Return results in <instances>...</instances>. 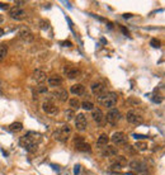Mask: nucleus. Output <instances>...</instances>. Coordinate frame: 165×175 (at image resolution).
I'll use <instances>...</instances> for the list:
<instances>
[{
	"mask_svg": "<svg viewBox=\"0 0 165 175\" xmlns=\"http://www.w3.org/2000/svg\"><path fill=\"white\" fill-rule=\"evenodd\" d=\"M41 140V135L34 133V132H29L26 136H22L19 138V146L26 149L27 151L33 152L38 149V142Z\"/></svg>",
	"mask_w": 165,
	"mask_h": 175,
	"instance_id": "1",
	"label": "nucleus"
},
{
	"mask_svg": "<svg viewBox=\"0 0 165 175\" xmlns=\"http://www.w3.org/2000/svg\"><path fill=\"white\" fill-rule=\"evenodd\" d=\"M98 104L104 108H113L117 104V94L116 93H106L104 95L97 98Z\"/></svg>",
	"mask_w": 165,
	"mask_h": 175,
	"instance_id": "2",
	"label": "nucleus"
},
{
	"mask_svg": "<svg viewBox=\"0 0 165 175\" xmlns=\"http://www.w3.org/2000/svg\"><path fill=\"white\" fill-rule=\"evenodd\" d=\"M70 135H71V127H70L69 124L61 126V127L57 128L54 133H52L54 138L56 140V141H58V142H66L69 140Z\"/></svg>",
	"mask_w": 165,
	"mask_h": 175,
	"instance_id": "3",
	"label": "nucleus"
},
{
	"mask_svg": "<svg viewBox=\"0 0 165 175\" xmlns=\"http://www.w3.org/2000/svg\"><path fill=\"white\" fill-rule=\"evenodd\" d=\"M69 98V93L68 90L65 89H57L55 90L52 94H50V95L47 97V101H50V103H52V100H60V101H66Z\"/></svg>",
	"mask_w": 165,
	"mask_h": 175,
	"instance_id": "4",
	"label": "nucleus"
},
{
	"mask_svg": "<svg viewBox=\"0 0 165 175\" xmlns=\"http://www.w3.org/2000/svg\"><path fill=\"white\" fill-rule=\"evenodd\" d=\"M106 119H107V122H108V123H109L111 126H113V127H114V126L122 119V114H121V112H119L118 109H116V108H112V109L107 113Z\"/></svg>",
	"mask_w": 165,
	"mask_h": 175,
	"instance_id": "5",
	"label": "nucleus"
},
{
	"mask_svg": "<svg viewBox=\"0 0 165 175\" xmlns=\"http://www.w3.org/2000/svg\"><path fill=\"white\" fill-rule=\"evenodd\" d=\"M74 146H75V149L78 150V151L92 152V147H90V145L83 137H80V136H78V137L74 138Z\"/></svg>",
	"mask_w": 165,
	"mask_h": 175,
	"instance_id": "6",
	"label": "nucleus"
},
{
	"mask_svg": "<svg viewBox=\"0 0 165 175\" xmlns=\"http://www.w3.org/2000/svg\"><path fill=\"white\" fill-rule=\"evenodd\" d=\"M9 17L14 20L20 22V20H24L27 18V12L23 8H15V6H14V8L9 9Z\"/></svg>",
	"mask_w": 165,
	"mask_h": 175,
	"instance_id": "7",
	"label": "nucleus"
},
{
	"mask_svg": "<svg viewBox=\"0 0 165 175\" xmlns=\"http://www.w3.org/2000/svg\"><path fill=\"white\" fill-rule=\"evenodd\" d=\"M18 37L20 38L22 41L27 42V43H29V42H33L34 40V34L33 32L29 29L28 27H20L19 31H18Z\"/></svg>",
	"mask_w": 165,
	"mask_h": 175,
	"instance_id": "8",
	"label": "nucleus"
},
{
	"mask_svg": "<svg viewBox=\"0 0 165 175\" xmlns=\"http://www.w3.org/2000/svg\"><path fill=\"white\" fill-rule=\"evenodd\" d=\"M126 119H127L128 123H132V124H140L143 122V118L142 115L136 110H128L127 114H126Z\"/></svg>",
	"mask_w": 165,
	"mask_h": 175,
	"instance_id": "9",
	"label": "nucleus"
},
{
	"mask_svg": "<svg viewBox=\"0 0 165 175\" xmlns=\"http://www.w3.org/2000/svg\"><path fill=\"white\" fill-rule=\"evenodd\" d=\"M88 127V121H86V115L84 113H79L78 115L75 117V128L78 131L83 132L85 131Z\"/></svg>",
	"mask_w": 165,
	"mask_h": 175,
	"instance_id": "10",
	"label": "nucleus"
},
{
	"mask_svg": "<svg viewBox=\"0 0 165 175\" xmlns=\"http://www.w3.org/2000/svg\"><path fill=\"white\" fill-rule=\"evenodd\" d=\"M42 110H43L46 114H48V115H52V117L57 115L58 112H60L58 107L55 106L54 103H50V101H45V103L42 104Z\"/></svg>",
	"mask_w": 165,
	"mask_h": 175,
	"instance_id": "11",
	"label": "nucleus"
},
{
	"mask_svg": "<svg viewBox=\"0 0 165 175\" xmlns=\"http://www.w3.org/2000/svg\"><path fill=\"white\" fill-rule=\"evenodd\" d=\"M112 142L114 143V145H126L127 143V136H126L123 132H114L113 135H112Z\"/></svg>",
	"mask_w": 165,
	"mask_h": 175,
	"instance_id": "12",
	"label": "nucleus"
},
{
	"mask_svg": "<svg viewBox=\"0 0 165 175\" xmlns=\"http://www.w3.org/2000/svg\"><path fill=\"white\" fill-rule=\"evenodd\" d=\"M64 74L69 80H74L80 76V70L76 67H71V66H66L64 69Z\"/></svg>",
	"mask_w": 165,
	"mask_h": 175,
	"instance_id": "13",
	"label": "nucleus"
},
{
	"mask_svg": "<svg viewBox=\"0 0 165 175\" xmlns=\"http://www.w3.org/2000/svg\"><path fill=\"white\" fill-rule=\"evenodd\" d=\"M92 93L94 95H97V98L102 97L107 93V88L102 83H94V84H92Z\"/></svg>",
	"mask_w": 165,
	"mask_h": 175,
	"instance_id": "14",
	"label": "nucleus"
},
{
	"mask_svg": "<svg viewBox=\"0 0 165 175\" xmlns=\"http://www.w3.org/2000/svg\"><path fill=\"white\" fill-rule=\"evenodd\" d=\"M92 118H93V121L95 122L98 126L103 124V122H104V114H103V112H102V109H99V108H94L93 112H92Z\"/></svg>",
	"mask_w": 165,
	"mask_h": 175,
	"instance_id": "15",
	"label": "nucleus"
},
{
	"mask_svg": "<svg viewBox=\"0 0 165 175\" xmlns=\"http://www.w3.org/2000/svg\"><path fill=\"white\" fill-rule=\"evenodd\" d=\"M32 78H33V80H34V81H36L37 84H42V83L46 81L47 75H46V72H45V71H42V70L37 69V70H34V71H33Z\"/></svg>",
	"mask_w": 165,
	"mask_h": 175,
	"instance_id": "16",
	"label": "nucleus"
},
{
	"mask_svg": "<svg viewBox=\"0 0 165 175\" xmlns=\"http://www.w3.org/2000/svg\"><path fill=\"white\" fill-rule=\"evenodd\" d=\"M62 78L60 75H52L50 76V78L47 79V84H48V86H51V88H57L60 85H62Z\"/></svg>",
	"mask_w": 165,
	"mask_h": 175,
	"instance_id": "17",
	"label": "nucleus"
},
{
	"mask_svg": "<svg viewBox=\"0 0 165 175\" xmlns=\"http://www.w3.org/2000/svg\"><path fill=\"white\" fill-rule=\"evenodd\" d=\"M117 149H114L113 146H104L102 147V156L104 157H112V156H117Z\"/></svg>",
	"mask_w": 165,
	"mask_h": 175,
	"instance_id": "18",
	"label": "nucleus"
},
{
	"mask_svg": "<svg viewBox=\"0 0 165 175\" xmlns=\"http://www.w3.org/2000/svg\"><path fill=\"white\" fill-rule=\"evenodd\" d=\"M70 93L74 94V95H83L84 93H85V86L81 85V84H75V85H72L70 88Z\"/></svg>",
	"mask_w": 165,
	"mask_h": 175,
	"instance_id": "19",
	"label": "nucleus"
},
{
	"mask_svg": "<svg viewBox=\"0 0 165 175\" xmlns=\"http://www.w3.org/2000/svg\"><path fill=\"white\" fill-rule=\"evenodd\" d=\"M129 167H131L132 170H136V171H145L146 170V165L141 161H137V160H133V161L129 162Z\"/></svg>",
	"mask_w": 165,
	"mask_h": 175,
	"instance_id": "20",
	"label": "nucleus"
},
{
	"mask_svg": "<svg viewBox=\"0 0 165 175\" xmlns=\"http://www.w3.org/2000/svg\"><path fill=\"white\" fill-rule=\"evenodd\" d=\"M108 142H109V137H108V135L106 133H102L99 137H98V141H97V145L98 147H104V146L108 145Z\"/></svg>",
	"mask_w": 165,
	"mask_h": 175,
	"instance_id": "21",
	"label": "nucleus"
},
{
	"mask_svg": "<svg viewBox=\"0 0 165 175\" xmlns=\"http://www.w3.org/2000/svg\"><path fill=\"white\" fill-rule=\"evenodd\" d=\"M6 55H8V44L0 43V62H3L5 60Z\"/></svg>",
	"mask_w": 165,
	"mask_h": 175,
	"instance_id": "22",
	"label": "nucleus"
},
{
	"mask_svg": "<svg viewBox=\"0 0 165 175\" xmlns=\"http://www.w3.org/2000/svg\"><path fill=\"white\" fill-rule=\"evenodd\" d=\"M23 129V124L20 123V122H14L9 126V131L10 132H19Z\"/></svg>",
	"mask_w": 165,
	"mask_h": 175,
	"instance_id": "23",
	"label": "nucleus"
},
{
	"mask_svg": "<svg viewBox=\"0 0 165 175\" xmlns=\"http://www.w3.org/2000/svg\"><path fill=\"white\" fill-rule=\"evenodd\" d=\"M69 106L71 107V109H79L80 107H81V103H80V100L78 98H72V99L69 100Z\"/></svg>",
	"mask_w": 165,
	"mask_h": 175,
	"instance_id": "24",
	"label": "nucleus"
},
{
	"mask_svg": "<svg viewBox=\"0 0 165 175\" xmlns=\"http://www.w3.org/2000/svg\"><path fill=\"white\" fill-rule=\"evenodd\" d=\"M84 110H93L94 109V104L92 103V101H83L81 103V107Z\"/></svg>",
	"mask_w": 165,
	"mask_h": 175,
	"instance_id": "25",
	"label": "nucleus"
},
{
	"mask_svg": "<svg viewBox=\"0 0 165 175\" xmlns=\"http://www.w3.org/2000/svg\"><path fill=\"white\" fill-rule=\"evenodd\" d=\"M74 115H75V113H74V110H72V109H66V110H65V118H66L68 121L72 119Z\"/></svg>",
	"mask_w": 165,
	"mask_h": 175,
	"instance_id": "26",
	"label": "nucleus"
},
{
	"mask_svg": "<svg viewBox=\"0 0 165 175\" xmlns=\"http://www.w3.org/2000/svg\"><path fill=\"white\" fill-rule=\"evenodd\" d=\"M136 149L140 150V151H146L147 150V145L145 142H137L136 143Z\"/></svg>",
	"mask_w": 165,
	"mask_h": 175,
	"instance_id": "27",
	"label": "nucleus"
},
{
	"mask_svg": "<svg viewBox=\"0 0 165 175\" xmlns=\"http://www.w3.org/2000/svg\"><path fill=\"white\" fill-rule=\"evenodd\" d=\"M151 99H152L154 103H157V104H159V103H161V101H163V95H160V94H154Z\"/></svg>",
	"mask_w": 165,
	"mask_h": 175,
	"instance_id": "28",
	"label": "nucleus"
},
{
	"mask_svg": "<svg viewBox=\"0 0 165 175\" xmlns=\"http://www.w3.org/2000/svg\"><path fill=\"white\" fill-rule=\"evenodd\" d=\"M150 44H151L154 48H159V47L161 46L160 41H159V40H156V38H151V41H150Z\"/></svg>",
	"mask_w": 165,
	"mask_h": 175,
	"instance_id": "29",
	"label": "nucleus"
},
{
	"mask_svg": "<svg viewBox=\"0 0 165 175\" xmlns=\"http://www.w3.org/2000/svg\"><path fill=\"white\" fill-rule=\"evenodd\" d=\"M122 167H123V166H122L121 164H118V162L113 161V162H112V166H111V169H112V170H117V171H119V170H122Z\"/></svg>",
	"mask_w": 165,
	"mask_h": 175,
	"instance_id": "30",
	"label": "nucleus"
},
{
	"mask_svg": "<svg viewBox=\"0 0 165 175\" xmlns=\"http://www.w3.org/2000/svg\"><path fill=\"white\" fill-rule=\"evenodd\" d=\"M0 9H3V10H8L9 12V4L8 3H3V1H0Z\"/></svg>",
	"mask_w": 165,
	"mask_h": 175,
	"instance_id": "31",
	"label": "nucleus"
},
{
	"mask_svg": "<svg viewBox=\"0 0 165 175\" xmlns=\"http://www.w3.org/2000/svg\"><path fill=\"white\" fill-rule=\"evenodd\" d=\"M132 137L133 138H136V140H141V138H147L149 136H145V135H139V133H133L132 135Z\"/></svg>",
	"mask_w": 165,
	"mask_h": 175,
	"instance_id": "32",
	"label": "nucleus"
},
{
	"mask_svg": "<svg viewBox=\"0 0 165 175\" xmlns=\"http://www.w3.org/2000/svg\"><path fill=\"white\" fill-rule=\"evenodd\" d=\"M80 169H81L80 165H79V164H76V165L74 166V175H79L80 174Z\"/></svg>",
	"mask_w": 165,
	"mask_h": 175,
	"instance_id": "33",
	"label": "nucleus"
},
{
	"mask_svg": "<svg viewBox=\"0 0 165 175\" xmlns=\"http://www.w3.org/2000/svg\"><path fill=\"white\" fill-rule=\"evenodd\" d=\"M61 44H62L64 47H71V46H72V43H71L70 41H62Z\"/></svg>",
	"mask_w": 165,
	"mask_h": 175,
	"instance_id": "34",
	"label": "nucleus"
},
{
	"mask_svg": "<svg viewBox=\"0 0 165 175\" xmlns=\"http://www.w3.org/2000/svg\"><path fill=\"white\" fill-rule=\"evenodd\" d=\"M41 27L42 28H43V29H47V28L48 27H50V26H48V22H47V20H41Z\"/></svg>",
	"mask_w": 165,
	"mask_h": 175,
	"instance_id": "35",
	"label": "nucleus"
},
{
	"mask_svg": "<svg viewBox=\"0 0 165 175\" xmlns=\"http://www.w3.org/2000/svg\"><path fill=\"white\" fill-rule=\"evenodd\" d=\"M26 4V1H15V8H22Z\"/></svg>",
	"mask_w": 165,
	"mask_h": 175,
	"instance_id": "36",
	"label": "nucleus"
},
{
	"mask_svg": "<svg viewBox=\"0 0 165 175\" xmlns=\"http://www.w3.org/2000/svg\"><path fill=\"white\" fill-rule=\"evenodd\" d=\"M121 29H122V32H123V33L126 34V36H128V31H127V29H126V28H125V27H121Z\"/></svg>",
	"mask_w": 165,
	"mask_h": 175,
	"instance_id": "37",
	"label": "nucleus"
},
{
	"mask_svg": "<svg viewBox=\"0 0 165 175\" xmlns=\"http://www.w3.org/2000/svg\"><path fill=\"white\" fill-rule=\"evenodd\" d=\"M4 29H3V28H0V37H1V36H4Z\"/></svg>",
	"mask_w": 165,
	"mask_h": 175,
	"instance_id": "38",
	"label": "nucleus"
},
{
	"mask_svg": "<svg viewBox=\"0 0 165 175\" xmlns=\"http://www.w3.org/2000/svg\"><path fill=\"white\" fill-rule=\"evenodd\" d=\"M131 17H132V14H125L123 18H131Z\"/></svg>",
	"mask_w": 165,
	"mask_h": 175,
	"instance_id": "39",
	"label": "nucleus"
},
{
	"mask_svg": "<svg viewBox=\"0 0 165 175\" xmlns=\"http://www.w3.org/2000/svg\"><path fill=\"white\" fill-rule=\"evenodd\" d=\"M51 166H52V169H54V170H57V171L60 170V169H58V166H56V165H51Z\"/></svg>",
	"mask_w": 165,
	"mask_h": 175,
	"instance_id": "40",
	"label": "nucleus"
},
{
	"mask_svg": "<svg viewBox=\"0 0 165 175\" xmlns=\"http://www.w3.org/2000/svg\"><path fill=\"white\" fill-rule=\"evenodd\" d=\"M3 20H4V18H3V15H1V14H0V24L3 23Z\"/></svg>",
	"mask_w": 165,
	"mask_h": 175,
	"instance_id": "41",
	"label": "nucleus"
}]
</instances>
